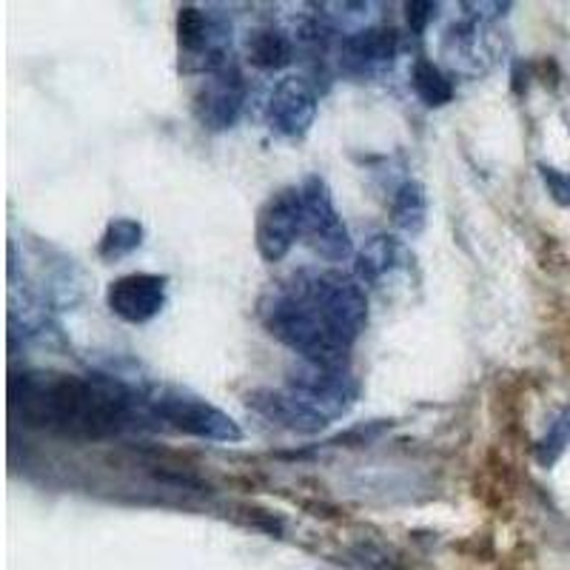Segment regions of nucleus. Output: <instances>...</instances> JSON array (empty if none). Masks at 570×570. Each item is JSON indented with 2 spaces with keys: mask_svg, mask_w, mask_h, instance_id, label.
<instances>
[{
  "mask_svg": "<svg viewBox=\"0 0 570 570\" xmlns=\"http://www.w3.org/2000/svg\"><path fill=\"white\" fill-rule=\"evenodd\" d=\"M259 320L305 363L345 365L368 325V297L365 285L351 274L303 268L274 285L259 303Z\"/></svg>",
  "mask_w": 570,
  "mask_h": 570,
  "instance_id": "1",
  "label": "nucleus"
},
{
  "mask_svg": "<svg viewBox=\"0 0 570 570\" xmlns=\"http://www.w3.org/2000/svg\"><path fill=\"white\" fill-rule=\"evenodd\" d=\"M12 409L23 422L66 436L104 440L149 414L146 400L129 385L104 374H20L12 380Z\"/></svg>",
  "mask_w": 570,
  "mask_h": 570,
  "instance_id": "2",
  "label": "nucleus"
},
{
  "mask_svg": "<svg viewBox=\"0 0 570 570\" xmlns=\"http://www.w3.org/2000/svg\"><path fill=\"white\" fill-rule=\"evenodd\" d=\"M146 409L151 416L171 425L175 431H183L188 436L208 442H240V425L220 411L217 405L206 402L203 396L188 394V391L175 389V385H155L142 394Z\"/></svg>",
  "mask_w": 570,
  "mask_h": 570,
  "instance_id": "3",
  "label": "nucleus"
},
{
  "mask_svg": "<svg viewBox=\"0 0 570 570\" xmlns=\"http://www.w3.org/2000/svg\"><path fill=\"white\" fill-rule=\"evenodd\" d=\"M299 195H303L305 217L303 240L308 243L320 257L331 259V263L348 259L351 252H354V243H351L348 228H345L343 217H340L337 206H334L328 183L320 175L305 177L303 186H299Z\"/></svg>",
  "mask_w": 570,
  "mask_h": 570,
  "instance_id": "4",
  "label": "nucleus"
},
{
  "mask_svg": "<svg viewBox=\"0 0 570 570\" xmlns=\"http://www.w3.org/2000/svg\"><path fill=\"white\" fill-rule=\"evenodd\" d=\"M305 217H303V195L297 186L279 188L277 195L268 197L257 212L254 223V240H257L259 257L266 263H279L292 252L297 240H303Z\"/></svg>",
  "mask_w": 570,
  "mask_h": 570,
  "instance_id": "5",
  "label": "nucleus"
},
{
  "mask_svg": "<svg viewBox=\"0 0 570 570\" xmlns=\"http://www.w3.org/2000/svg\"><path fill=\"white\" fill-rule=\"evenodd\" d=\"M166 292H169V277L166 274H126L115 279L106 292L109 312L117 320L131 325H146L166 308Z\"/></svg>",
  "mask_w": 570,
  "mask_h": 570,
  "instance_id": "6",
  "label": "nucleus"
},
{
  "mask_svg": "<svg viewBox=\"0 0 570 570\" xmlns=\"http://www.w3.org/2000/svg\"><path fill=\"white\" fill-rule=\"evenodd\" d=\"M485 20L488 14L471 12L465 20L448 29L445 40H442V55L451 69L462 71V75H482L491 69L497 46H493V32Z\"/></svg>",
  "mask_w": 570,
  "mask_h": 570,
  "instance_id": "7",
  "label": "nucleus"
},
{
  "mask_svg": "<svg viewBox=\"0 0 570 570\" xmlns=\"http://www.w3.org/2000/svg\"><path fill=\"white\" fill-rule=\"evenodd\" d=\"M243 104H246V80L232 63L223 69L212 71L203 83L200 95L195 100L197 120L206 129L223 131L234 126V120L240 117Z\"/></svg>",
  "mask_w": 570,
  "mask_h": 570,
  "instance_id": "8",
  "label": "nucleus"
},
{
  "mask_svg": "<svg viewBox=\"0 0 570 570\" xmlns=\"http://www.w3.org/2000/svg\"><path fill=\"white\" fill-rule=\"evenodd\" d=\"M317 117V91L305 78H285L268 100V124L288 140H303Z\"/></svg>",
  "mask_w": 570,
  "mask_h": 570,
  "instance_id": "9",
  "label": "nucleus"
},
{
  "mask_svg": "<svg viewBox=\"0 0 570 570\" xmlns=\"http://www.w3.org/2000/svg\"><path fill=\"white\" fill-rule=\"evenodd\" d=\"M396 49H400V38H396L394 29L371 27L363 32H351L340 43V66L348 75L368 78L374 71L391 66V60L396 58Z\"/></svg>",
  "mask_w": 570,
  "mask_h": 570,
  "instance_id": "10",
  "label": "nucleus"
},
{
  "mask_svg": "<svg viewBox=\"0 0 570 570\" xmlns=\"http://www.w3.org/2000/svg\"><path fill=\"white\" fill-rule=\"evenodd\" d=\"M248 409L266 416L274 425L294 431V434H317L328 422L314 414L292 389H259L248 394Z\"/></svg>",
  "mask_w": 570,
  "mask_h": 570,
  "instance_id": "11",
  "label": "nucleus"
},
{
  "mask_svg": "<svg viewBox=\"0 0 570 570\" xmlns=\"http://www.w3.org/2000/svg\"><path fill=\"white\" fill-rule=\"evenodd\" d=\"M411 266V252L394 234H376L368 246L356 254V279L363 285H380L396 272Z\"/></svg>",
  "mask_w": 570,
  "mask_h": 570,
  "instance_id": "12",
  "label": "nucleus"
},
{
  "mask_svg": "<svg viewBox=\"0 0 570 570\" xmlns=\"http://www.w3.org/2000/svg\"><path fill=\"white\" fill-rule=\"evenodd\" d=\"M246 55H248V63L257 66V69L277 71V69H285V66L294 60V43L283 29L263 27V29H254V32L248 35Z\"/></svg>",
  "mask_w": 570,
  "mask_h": 570,
  "instance_id": "13",
  "label": "nucleus"
},
{
  "mask_svg": "<svg viewBox=\"0 0 570 570\" xmlns=\"http://www.w3.org/2000/svg\"><path fill=\"white\" fill-rule=\"evenodd\" d=\"M391 220L400 232L405 234H420L428 223V197L422 183L405 180L394 188L391 197Z\"/></svg>",
  "mask_w": 570,
  "mask_h": 570,
  "instance_id": "14",
  "label": "nucleus"
},
{
  "mask_svg": "<svg viewBox=\"0 0 570 570\" xmlns=\"http://www.w3.org/2000/svg\"><path fill=\"white\" fill-rule=\"evenodd\" d=\"M411 86L428 109H440V106H448L454 100V83L448 80V75L434 60L416 58L414 69H411Z\"/></svg>",
  "mask_w": 570,
  "mask_h": 570,
  "instance_id": "15",
  "label": "nucleus"
},
{
  "mask_svg": "<svg viewBox=\"0 0 570 570\" xmlns=\"http://www.w3.org/2000/svg\"><path fill=\"white\" fill-rule=\"evenodd\" d=\"M142 243V226L131 217H117L106 226L104 237H100L98 254L106 263H117V259L129 257L131 252H137Z\"/></svg>",
  "mask_w": 570,
  "mask_h": 570,
  "instance_id": "16",
  "label": "nucleus"
},
{
  "mask_svg": "<svg viewBox=\"0 0 570 570\" xmlns=\"http://www.w3.org/2000/svg\"><path fill=\"white\" fill-rule=\"evenodd\" d=\"M436 3L431 0H414V3H405V20H409V29L414 35H425L428 23L434 20L436 14Z\"/></svg>",
  "mask_w": 570,
  "mask_h": 570,
  "instance_id": "17",
  "label": "nucleus"
},
{
  "mask_svg": "<svg viewBox=\"0 0 570 570\" xmlns=\"http://www.w3.org/2000/svg\"><path fill=\"white\" fill-rule=\"evenodd\" d=\"M542 180L548 186V191L553 195V200L570 206V175L568 171L551 169V166H542Z\"/></svg>",
  "mask_w": 570,
  "mask_h": 570,
  "instance_id": "18",
  "label": "nucleus"
}]
</instances>
